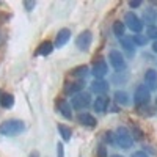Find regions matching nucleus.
<instances>
[{"label":"nucleus","mask_w":157,"mask_h":157,"mask_svg":"<svg viewBox=\"0 0 157 157\" xmlns=\"http://www.w3.org/2000/svg\"><path fill=\"white\" fill-rule=\"evenodd\" d=\"M57 155H58V157H64V148H63V143H58V145H57Z\"/></svg>","instance_id":"26"},{"label":"nucleus","mask_w":157,"mask_h":157,"mask_svg":"<svg viewBox=\"0 0 157 157\" xmlns=\"http://www.w3.org/2000/svg\"><path fill=\"white\" fill-rule=\"evenodd\" d=\"M104 135H105V140H107V141H110V143L113 141V138H112V132H105Z\"/></svg>","instance_id":"32"},{"label":"nucleus","mask_w":157,"mask_h":157,"mask_svg":"<svg viewBox=\"0 0 157 157\" xmlns=\"http://www.w3.org/2000/svg\"><path fill=\"white\" fill-rule=\"evenodd\" d=\"M91 91L93 93H98V94H104L109 91V83L105 80H94L91 83Z\"/></svg>","instance_id":"16"},{"label":"nucleus","mask_w":157,"mask_h":157,"mask_svg":"<svg viewBox=\"0 0 157 157\" xmlns=\"http://www.w3.org/2000/svg\"><path fill=\"white\" fill-rule=\"evenodd\" d=\"M71 74H72L74 77H77L78 80H83V78L86 77V74H88V68H86V66H78V68L72 69Z\"/></svg>","instance_id":"22"},{"label":"nucleus","mask_w":157,"mask_h":157,"mask_svg":"<svg viewBox=\"0 0 157 157\" xmlns=\"http://www.w3.org/2000/svg\"><path fill=\"white\" fill-rule=\"evenodd\" d=\"M57 109H58V112L61 113L63 118H66V120H71L72 118V110H71V105H69L68 101H64V99L58 101L57 102Z\"/></svg>","instance_id":"13"},{"label":"nucleus","mask_w":157,"mask_h":157,"mask_svg":"<svg viewBox=\"0 0 157 157\" xmlns=\"http://www.w3.org/2000/svg\"><path fill=\"white\" fill-rule=\"evenodd\" d=\"M58 132H60V135H61V138H63L64 141H69V140H71L72 132H71V129H69L68 126H64V124H58Z\"/></svg>","instance_id":"21"},{"label":"nucleus","mask_w":157,"mask_h":157,"mask_svg":"<svg viewBox=\"0 0 157 157\" xmlns=\"http://www.w3.org/2000/svg\"><path fill=\"white\" fill-rule=\"evenodd\" d=\"M152 52H155V54H157V41L152 43Z\"/></svg>","instance_id":"35"},{"label":"nucleus","mask_w":157,"mask_h":157,"mask_svg":"<svg viewBox=\"0 0 157 157\" xmlns=\"http://www.w3.org/2000/svg\"><path fill=\"white\" fill-rule=\"evenodd\" d=\"M98 155H99V157H107V148H105V146H99Z\"/></svg>","instance_id":"27"},{"label":"nucleus","mask_w":157,"mask_h":157,"mask_svg":"<svg viewBox=\"0 0 157 157\" xmlns=\"http://www.w3.org/2000/svg\"><path fill=\"white\" fill-rule=\"evenodd\" d=\"M145 82H146V86L149 88V91L157 90V71L155 69H148L145 72Z\"/></svg>","instance_id":"11"},{"label":"nucleus","mask_w":157,"mask_h":157,"mask_svg":"<svg viewBox=\"0 0 157 157\" xmlns=\"http://www.w3.org/2000/svg\"><path fill=\"white\" fill-rule=\"evenodd\" d=\"M0 105H2L3 109H11L13 105H14V98H13V94H3L2 99H0Z\"/></svg>","instance_id":"20"},{"label":"nucleus","mask_w":157,"mask_h":157,"mask_svg":"<svg viewBox=\"0 0 157 157\" xmlns=\"http://www.w3.org/2000/svg\"><path fill=\"white\" fill-rule=\"evenodd\" d=\"M113 157H123V155H118V154H115V155H113Z\"/></svg>","instance_id":"38"},{"label":"nucleus","mask_w":157,"mask_h":157,"mask_svg":"<svg viewBox=\"0 0 157 157\" xmlns=\"http://www.w3.org/2000/svg\"><path fill=\"white\" fill-rule=\"evenodd\" d=\"M120 43H121V46L129 52V54H134L135 52V44H134V41H132V36H123V38H120Z\"/></svg>","instance_id":"18"},{"label":"nucleus","mask_w":157,"mask_h":157,"mask_svg":"<svg viewBox=\"0 0 157 157\" xmlns=\"http://www.w3.org/2000/svg\"><path fill=\"white\" fill-rule=\"evenodd\" d=\"M35 2H29V0H27V2H24V6H25V10H27V11H32L33 8H35Z\"/></svg>","instance_id":"29"},{"label":"nucleus","mask_w":157,"mask_h":157,"mask_svg":"<svg viewBox=\"0 0 157 157\" xmlns=\"http://www.w3.org/2000/svg\"><path fill=\"white\" fill-rule=\"evenodd\" d=\"M6 19H8V16H5L3 13H0V24H2V22H5Z\"/></svg>","instance_id":"33"},{"label":"nucleus","mask_w":157,"mask_h":157,"mask_svg":"<svg viewBox=\"0 0 157 157\" xmlns=\"http://www.w3.org/2000/svg\"><path fill=\"white\" fill-rule=\"evenodd\" d=\"M91 41H93V33H91L90 30H83L80 35L77 36L75 39V46L80 49L82 52H86L91 46Z\"/></svg>","instance_id":"6"},{"label":"nucleus","mask_w":157,"mask_h":157,"mask_svg":"<svg viewBox=\"0 0 157 157\" xmlns=\"http://www.w3.org/2000/svg\"><path fill=\"white\" fill-rule=\"evenodd\" d=\"M109 104H110L109 96L101 94L99 98H96V99H94V110H96V112H105V110H107V107H109Z\"/></svg>","instance_id":"14"},{"label":"nucleus","mask_w":157,"mask_h":157,"mask_svg":"<svg viewBox=\"0 0 157 157\" xmlns=\"http://www.w3.org/2000/svg\"><path fill=\"white\" fill-rule=\"evenodd\" d=\"M124 30H126V24H124V22L116 21V22L113 24V33H115L118 38H123V36H124Z\"/></svg>","instance_id":"23"},{"label":"nucleus","mask_w":157,"mask_h":157,"mask_svg":"<svg viewBox=\"0 0 157 157\" xmlns=\"http://www.w3.org/2000/svg\"><path fill=\"white\" fill-rule=\"evenodd\" d=\"M141 21L148 25H154V22H157V10L155 8H145L143 10Z\"/></svg>","instance_id":"12"},{"label":"nucleus","mask_w":157,"mask_h":157,"mask_svg":"<svg viewBox=\"0 0 157 157\" xmlns=\"http://www.w3.org/2000/svg\"><path fill=\"white\" fill-rule=\"evenodd\" d=\"M71 104H72V107L75 110H83V109H86L90 104H91V96H90V93L82 91V93H78V94H75L72 98Z\"/></svg>","instance_id":"5"},{"label":"nucleus","mask_w":157,"mask_h":157,"mask_svg":"<svg viewBox=\"0 0 157 157\" xmlns=\"http://www.w3.org/2000/svg\"><path fill=\"white\" fill-rule=\"evenodd\" d=\"M52 50H54V44H52L50 41H44V43L39 44V47H38V50H36V55L46 57V55L52 54Z\"/></svg>","instance_id":"17"},{"label":"nucleus","mask_w":157,"mask_h":157,"mask_svg":"<svg viewBox=\"0 0 157 157\" xmlns=\"http://www.w3.org/2000/svg\"><path fill=\"white\" fill-rule=\"evenodd\" d=\"M146 36L154 39V41H157V25H149L148 30H146Z\"/></svg>","instance_id":"25"},{"label":"nucleus","mask_w":157,"mask_h":157,"mask_svg":"<svg viewBox=\"0 0 157 157\" xmlns=\"http://www.w3.org/2000/svg\"><path fill=\"white\" fill-rule=\"evenodd\" d=\"M132 41H134L135 46H146L148 36H145V35H134L132 36Z\"/></svg>","instance_id":"24"},{"label":"nucleus","mask_w":157,"mask_h":157,"mask_svg":"<svg viewBox=\"0 0 157 157\" xmlns=\"http://www.w3.org/2000/svg\"><path fill=\"white\" fill-rule=\"evenodd\" d=\"M115 101H116V104H120V105H127L129 104V94L126 93V91L118 90L115 93Z\"/></svg>","instance_id":"19"},{"label":"nucleus","mask_w":157,"mask_h":157,"mask_svg":"<svg viewBox=\"0 0 157 157\" xmlns=\"http://www.w3.org/2000/svg\"><path fill=\"white\" fill-rule=\"evenodd\" d=\"M78 123L86 126V127H96L98 126L96 118L93 115H90V113H80L78 115Z\"/></svg>","instance_id":"15"},{"label":"nucleus","mask_w":157,"mask_h":157,"mask_svg":"<svg viewBox=\"0 0 157 157\" xmlns=\"http://www.w3.org/2000/svg\"><path fill=\"white\" fill-rule=\"evenodd\" d=\"M132 157H148V154L145 151H137V152L132 154Z\"/></svg>","instance_id":"30"},{"label":"nucleus","mask_w":157,"mask_h":157,"mask_svg":"<svg viewBox=\"0 0 157 157\" xmlns=\"http://www.w3.org/2000/svg\"><path fill=\"white\" fill-rule=\"evenodd\" d=\"M25 124L21 120H6L0 124V135H6V137H14L24 132Z\"/></svg>","instance_id":"1"},{"label":"nucleus","mask_w":157,"mask_h":157,"mask_svg":"<svg viewBox=\"0 0 157 157\" xmlns=\"http://www.w3.org/2000/svg\"><path fill=\"white\" fill-rule=\"evenodd\" d=\"M109 60L112 63V66L116 69V71H123L126 68V60L123 57V54L120 50H110L109 54Z\"/></svg>","instance_id":"7"},{"label":"nucleus","mask_w":157,"mask_h":157,"mask_svg":"<svg viewBox=\"0 0 157 157\" xmlns=\"http://www.w3.org/2000/svg\"><path fill=\"white\" fill-rule=\"evenodd\" d=\"M69 38H71V30H69V29H61V30L57 33V36H55L54 47H57V49L63 47L64 44L69 41Z\"/></svg>","instance_id":"9"},{"label":"nucleus","mask_w":157,"mask_h":157,"mask_svg":"<svg viewBox=\"0 0 157 157\" xmlns=\"http://www.w3.org/2000/svg\"><path fill=\"white\" fill-rule=\"evenodd\" d=\"M124 22H126L127 27L132 30V32H135V33H140L143 30L141 19L135 14V13H132V11H129V13H126V14H124Z\"/></svg>","instance_id":"3"},{"label":"nucleus","mask_w":157,"mask_h":157,"mask_svg":"<svg viewBox=\"0 0 157 157\" xmlns=\"http://www.w3.org/2000/svg\"><path fill=\"white\" fill-rule=\"evenodd\" d=\"M151 98V91L146 85H138L135 90V94H134V102L137 105H145V104L149 102Z\"/></svg>","instance_id":"4"},{"label":"nucleus","mask_w":157,"mask_h":157,"mask_svg":"<svg viewBox=\"0 0 157 157\" xmlns=\"http://www.w3.org/2000/svg\"><path fill=\"white\" fill-rule=\"evenodd\" d=\"M5 41H6V32L0 29V46H3Z\"/></svg>","instance_id":"28"},{"label":"nucleus","mask_w":157,"mask_h":157,"mask_svg":"<svg viewBox=\"0 0 157 157\" xmlns=\"http://www.w3.org/2000/svg\"><path fill=\"white\" fill-rule=\"evenodd\" d=\"M29 157H39V152H38V151H33V152H32Z\"/></svg>","instance_id":"36"},{"label":"nucleus","mask_w":157,"mask_h":157,"mask_svg":"<svg viewBox=\"0 0 157 157\" xmlns=\"http://www.w3.org/2000/svg\"><path fill=\"white\" fill-rule=\"evenodd\" d=\"M83 80H77V82H68L66 85H64V93L66 94H78V93H82L83 91Z\"/></svg>","instance_id":"10"},{"label":"nucleus","mask_w":157,"mask_h":157,"mask_svg":"<svg viewBox=\"0 0 157 157\" xmlns=\"http://www.w3.org/2000/svg\"><path fill=\"white\" fill-rule=\"evenodd\" d=\"M134 132H135V138H141V132L138 129H134Z\"/></svg>","instance_id":"34"},{"label":"nucleus","mask_w":157,"mask_h":157,"mask_svg":"<svg viewBox=\"0 0 157 157\" xmlns=\"http://www.w3.org/2000/svg\"><path fill=\"white\" fill-rule=\"evenodd\" d=\"M115 141H116V145L120 146V148H123V149H129L130 146H132L134 138H132V135H130L129 129L121 126V127H118V129H116Z\"/></svg>","instance_id":"2"},{"label":"nucleus","mask_w":157,"mask_h":157,"mask_svg":"<svg viewBox=\"0 0 157 157\" xmlns=\"http://www.w3.org/2000/svg\"><path fill=\"white\" fill-rule=\"evenodd\" d=\"M140 5H141L140 0H135V2H130V3H129V6H130V8H138Z\"/></svg>","instance_id":"31"},{"label":"nucleus","mask_w":157,"mask_h":157,"mask_svg":"<svg viewBox=\"0 0 157 157\" xmlns=\"http://www.w3.org/2000/svg\"><path fill=\"white\" fill-rule=\"evenodd\" d=\"M107 72H109V66L105 60H98L91 68V74L96 77V80H102V77L107 75Z\"/></svg>","instance_id":"8"},{"label":"nucleus","mask_w":157,"mask_h":157,"mask_svg":"<svg viewBox=\"0 0 157 157\" xmlns=\"http://www.w3.org/2000/svg\"><path fill=\"white\" fill-rule=\"evenodd\" d=\"M2 96H3V93H2V90H0V99H2Z\"/></svg>","instance_id":"37"}]
</instances>
